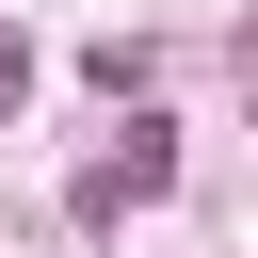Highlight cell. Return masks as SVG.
Here are the masks:
<instances>
[{
    "label": "cell",
    "instance_id": "7a4b0ae2",
    "mask_svg": "<svg viewBox=\"0 0 258 258\" xmlns=\"http://www.w3.org/2000/svg\"><path fill=\"white\" fill-rule=\"evenodd\" d=\"M16 81H32V48H16V32H0V113H16Z\"/></svg>",
    "mask_w": 258,
    "mask_h": 258
},
{
    "label": "cell",
    "instance_id": "6da1fadb",
    "mask_svg": "<svg viewBox=\"0 0 258 258\" xmlns=\"http://www.w3.org/2000/svg\"><path fill=\"white\" fill-rule=\"evenodd\" d=\"M161 177H177V145H161V129H129V145L81 177V210H129V194H161Z\"/></svg>",
    "mask_w": 258,
    "mask_h": 258
}]
</instances>
